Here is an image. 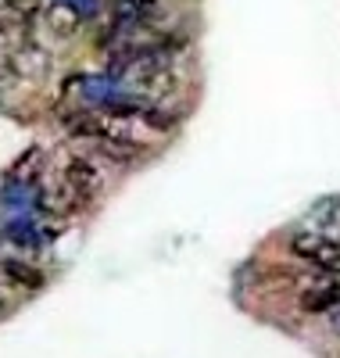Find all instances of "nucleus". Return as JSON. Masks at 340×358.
Wrapping results in <instances>:
<instances>
[{
  "label": "nucleus",
  "instance_id": "nucleus-1",
  "mask_svg": "<svg viewBox=\"0 0 340 358\" xmlns=\"http://www.w3.org/2000/svg\"><path fill=\"white\" fill-rule=\"evenodd\" d=\"M290 255H297L301 262H312V265L326 268V273H333V265L340 258V244L326 241V236L316 233V229H301V233L290 236Z\"/></svg>",
  "mask_w": 340,
  "mask_h": 358
},
{
  "label": "nucleus",
  "instance_id": "nucleus-2",
  "mask_svg": "<svg viewBox=\"0 0 340 358\" xmlns=\"http://www.w3.org/2000/svg\"><path fill=\"white\" fill-rule=\"evenodd\" d=\"M61 179H65V183H69L83 201H94V197L104 190V176H101L97 162H90V158H83V155H76V158L65 162V172H61Z\"/></svg>",
  "mask_w": 340,
  "mask_h": 358
},
{
  "label": "nucleus",
  "instance_id": "nucleus-3",
  "mask_svg": "<svg viewBox=\"0 0 340 358\" xmlns=\"http://www.w3.org/2000/svg\"><path fill=\"white\" fill-rule=\"evenodd\" d=\"M8 69L22 79H43L50 72V54L36 43H22L8 54Z\"/></svg>",
  "mask_w": 340,
  "mask_h": 358
},
{
  "label": "nucleus",
  "instance_id": "nucleus-4",
  "mask_svg": "<svg viewBox=\"0 0 340 358\" xmlns=\"http://www.w3.org/2000/svg\"><path fill=\"white\" fill-rule=\"evenodd\" d=\"M297 305H301V312H308V315H326V312H333V308L340 305V280H319V283H312V287H304L301 297H297Z\"/></svg>",
  "mask_w": 340,
  "mask_h": 358
},
{
  "label": "nucleus",
  "instance_id": "nucleus-5",
  "mask_svg": "<svg viewBox=\"0 0 340 358\" xmlns=\"http://www.w3.org/2000/svg\"><path fill=\"white\" fill-rule=\"evenodd\" d=\"M86 201L65 183V179H61V183L57 187H50V190H43L40 194V208H43V212L50 215V219H69V215H76L79 212V208H83Z\"/></svg>",
  "mask_w": 340,
  "mask_h": 358
},
{
  "label": "nucleus",
  "instance_id": "nucleus-6",
  "mask_svg": "<svg viewBox=\"0 0 340 358\" xmlns=\"http://www.w3.org/2000/svg\"><path fill=\"white\" fill-rule=\"evenodd\" d=\"M43 22H47V29H50L57 40H69V36L79 33L83 15H79L76 4H69V0H57V4H50V8L43 11Z\"/></svg>",
  "mask_w": 340,
  "mask_h": 358
},
{
  "label": "nucleus",
  "instance_id": "nucleus-7",
  "mask_svg": "<svg viewBox=\"0 0 340 358\" xmlns=\"http://www.w3.org/2000/svg\"><path fill=\"white\" fill-rule=\"evenodd\" d=\"M308 229H316V233L326 236V241L340 244V194L316 201V208H312V226H308Z\"/></svg>",
  "mask_w": 340,
  "mask_h": 358
},
{
  "label": "nucleus",
  "instance_id": "nucleus-8",
  "mask_svg": "<svg viewBox=\"0 0 340 358\" xmlns=\"http://www.w3.org/2000/svg\"><path fill=\"white\" fill-rule=\"evenodd\" d=\"M94 151H97V158H104V162H111V165H133V162L143 155V147L133 143V140L97 136V140H94Z\"/></svg>",
  "mask_w": 340,
  "mask_h": 358
},
{
  "label": "nucleus",
  "instance_id": "nucleus-9",
  "mask_svg": "<svg viewBox=\"0 0 340 358\" xmlns=\"http://www.w3.org/2000/svg\"><path fill=\"white\" fill-rule=\"evenodd\" d=\"M0 276H4L8 283H15V287H25V290L43 287V273H40V268L29 265V262H18V258H0Z\"/></svg>",
  "mask_w": 340,
  "mask_h": 358
},
{
  "label": "nucleus",
  "instance_id": "nucleus-10",
  "mask_svg": "<svg viewBox=\"0 0 340 358\" xmlns=\"http://www.w3.org/2000/svg\"><path fill=\"white\" fill-rule=\"evenodd\" d=\"M40 8V0H0V15H11V18H33Z\"/></svg>",
  "mask_w": 340,
  "mask_h": 358
},
{
  "label": "nucleus",
  "instance_id": "nucleus-11",
  "mask_svg": "<svg viewBox=\"0 0 340 358\" xmlns=\"http://www.w3.org/2000/svg\"><path fill=\"white\" fill-rule=\"evenodd\" d=\"M36 172H40V151H29V155H25L18 165H15V172H11V176L25 183V179H33Z\"/></svg>",
  "mask_w": 340,
  "mask_h": 358
},
{
  "label": "nucleus",
  "instance_id": "nucleus-12",
  "mask_svg": "<svg viewBox=\"0 0 340 358\" xmlns=\"http://www.w3.org/2000/svg\"><path fill=\"white\" fill-rule=\"evenodd\" d=\"M326 326H330L333 337H340V305H337L333 312H326Z\"/></svg>",
  "mask_w": 340,
  "mask_h": 358
},
{
  "label": "nucleus",
  "instance_id": "nucleus-13",
  "mask_svg": "<svg viewBox=\"0 0 340 358\" xmlns=\"http://www.w3.org/2000/svg\"><path fill=\"white\" fill-rule=\"evenodd\" d=\"M8 312V301H4V297H0V315H4Z\"/></svg>",
  "mask_w": 340,
  "mask_h": 358
},
{
  "label": "nucleus",
  "instance_id": "nucleus-14",
  "mask_svg": "<svg viewBox=\"0 0 340 358\" xmlns=\"http://www.w3.org/2000/svg\"><path fill=\"white\" fill-rule=\"evenodd\" d=\"M333 273H337V276H340V258H337V265H333Z\"/></svg>",
  "mask_w": 340,
  "mask_h": 358
},
{
  "label": "nucleus",
  "instance_id": "nucleus-15",
  "mask_svg": "<svg viewBox=\"0 0 340 358\" xmlns=\"http://www.w3.org/2000/svg\"><path fill=\"white\" fill-rule=\"evenodd\" d=\"M0 83H4V65H0Z\"/></svg>",
  "mask_w": 340,
  "mask_h": 358
}]
</instances>
